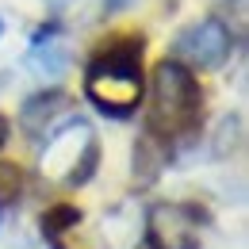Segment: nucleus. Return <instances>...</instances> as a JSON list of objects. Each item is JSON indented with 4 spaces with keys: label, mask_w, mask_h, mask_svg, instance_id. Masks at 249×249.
I'll return each instance as SVG.
<instances>
[{
    "label": "nucleus",
    "mask_w": 249,
    "mask_h": 249,
    "mask_svg": "<svg viewBox=\"0 0 249 249\" xmlns=\"http://www.w3.org/2000/svg\"><path fill=\"white\" fill-rule=\"evenodd\" d=\"M8 130H12V123L0 115V150H4V142H8Z\"/></svg>",
    "instance_id": "nucleus-12"
},
{
    "label": "nucleus",
    "mask_w": 249,
    "mask_h": 249,
    "mask_svg": "<svg viewBox=\"0 0 249 249\" xmlns=\"http://www.w3.org/2000/svg\"><path fill=\"white\" fill-rule=\"evenodd\" d=\"M65 100L62 92H42V96H31L27 104H23V111H19V126L31 134V138H38L46 126L54 123V115L58 111H65Z\"/></svg>",
    "instance_id": "nucleus-6"
},
{
    "label": "nucleus",
    "mask_w": 249,
    "mask_h": 249,
    "mask_svg": "<svg viewBox=\"0 0 249 249\" xmlns=\"http://www.w3.org/2000/svg\"><path fill=\"white\" fill-rule=\"evenodd\" d=\"M161 165H165V154L154 146V138H142L134 146V177L138 180H154L157 173H161Z\"/></svg>",
    "instance_id": "nucleus-8"
},
{
    "label": "nucleus",
    "mask_w": 249,
    "mask_h": 249,
    "mask_svg": "<svg viewBox=\"0 0 249 249\" xmlns=\"http://www.w3.org/2000/svg\"><path fill=\"white\" fill-rule=\"evenodd\" d=\"M0 35H4V19H0Z\"/></svg>",
    "instance_id": "nucleus-15"
},
{
    "label": "nucleus",
    "mask_w": 249,
    "mask_h": 249,
    "mask_svg": "<svg viewBox=\"0 0 249 249\" xmlns=\"http://www.w3.org/2000/svg\"><path fill=\"white\" fill-rule=\"evenodd\" d=\"M146 226H150L154 249H196V238H199L196 215L184 203H154Z\"/></svg>",
    "instance_id": "nucleus-5"
},
{
    "label": "nucleus",
    "mask_w": 249,
    "mask_h": 249,
    "mask_svg": "<svg viewBox=\"0 0 249 249\" xmlns=\"http://www.w3.org/2000/svg\"><path fill=\"white\" fill-rule=\"evenodd\" d=\"M230 50H234L230 27L222 19H215V16L188 23L184 31L173 38V54L180 62L196 65V69H218V65L230 58Z\"/></svg>",
    "instance_id": "nucleus-4"
},
{
    "label": "nucleus",
    "mask_w": 249,
    "mask_h": 249,
    "mask_svg": "<svg viewBox=\"0 0 249 249\" xmlns=\"http://www.w3.org/2000/svg\"><path fill=\"white\" fill-rule=\"evenodd\" d=\"M77 222H81V211L77 207H54V211H46L42 215V234L50 238V242H58L65 230H77Z\"/></svg>",
    "instance_id": "nucleus-9"
},
{
    "label": "nucleus",
    "mask_w": 249,
    "mask_h": 249,
    "mask_svg": "<svg viewBox=\"0 0 249 249\" xmlns=\"http://www.w3.org/2000/svg\"><path fill=\"white\" fill-rule=\"evenodd\" d=\"M96 165H100V142L85 119H69L46 138L42 169L58 177L62 184H89Z\"/></svg>",
    "instance_id": "nucleus-3"
},
{
    "label": "nucleus",
    "mask_w": 249,
    "mask_h": 249,
    "mask_svg": "<svg viewBox=\"0 0 249 249\" xmlns=\"http://www.w3.org/2000/svg\"><path fill=\"white\" fill-rule=\"evenodd\" d=\"M46 4H50V8H65L69 0H46Z\"/></svg>",
    "instance_id": "nucleus-14"
},
{
    "label": "nucleus",
    "mask_w": 249,
    "mask_h": 249,
    "mask_svg": "<svg viewBox=\"0 0 249 249\" xmlns=\"http://www.w3.org/2000/svg\"><path fill=\"white\" fill-rule=\"evenodd\" d=\"M134 249H154V242H150V238H142V242H138Z\"/></svg>",
    "instance_id": "nucleus-13"
},
{
    "label": "nucleus",
    "mask_w": 249,
    "mask_h": 249,
    "mask_svg": "<svg viewBox=\"0 0 249 249\" xmlns=\"http://www.w3.org/2000/svg\"><path fill=\"white\" fill-rule=\"evenodd\" d=\"M27 65L35 69V77H42V81H58L65 69H69V54H65L62 42H46V38H38L31 46V54H27Z\"/></svg>",
    "instance_id": "nucleus-7"
},
{
    "label": "nucleus",
    "mask_w": 249,
    "mask_h": 249,
    "mask_svg": "<svg viewBox=\"0 0 249 249\" xmlns=\"http://www.w3.org/2000/svg\"><path fill=\"white\" fill-rule=\"evenodd\" d=\"M199 107H203V92H199L196 77L180 62L165 58L150 77V111H146L150 134L177 138V134L192 130L199 123Z\"/></svg>",
    "instance_id": "nucleus-2"
},
{
    "label": "nucleus",
    "mask_w": 249,
    "mask_h": 249,
    "mask_svg": "<svg viewBox=\"0 0 249 249\" xmlns=\"http://www.w3.org/2000/svg\"><path fill=\"white\" fill-rule=\"evenodd\" d=\"M85 96L104 115H130L142 100V38H123L96 54L85 73Z\"/></svg>",
    "instance_id": "nucleus-1"
},
{
    "label": "nucleus",
    "mask_w": 249,
    "mask_h": 249,
    "mask_svg": "<svg viewBox=\"0 0 249 249\" xmlns=\"http://www.w3.org/2000/svg\"><path fill=\"white\" fill-rule=\"evenodd\" d=\"M238 134H242V119L238 115H226L218 123V138H215V154H230L238 146Z\"/></svg>",
    "instance_id": "nucleus-10"
},
{
    "label": "nucleus",
    "mask_w": 249,
    "mask_h": 249,
    "mask_svg": "<svg viewBox=\"0 0 249 249\" xmlns=\"http://www.w3.org/2000/svg\"><path fill=\"white\" fill-rule=\"evenodd\" d=\"M19 188H23L19 169H16V165H0V203H12V199L19 196Z\"/></svg>",
    "instance_id": "nucleus-11"
}]
</instances>
